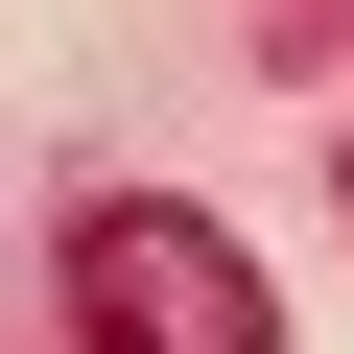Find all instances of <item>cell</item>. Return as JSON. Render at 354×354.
Masks as SVG:
<instances>
[{"label":"cell","mask_w":354,"mask_h":354,"mask_svg":"<svg viewBox=\"0 0 354 354\" xmlns=\"http://www.w3.org/2000/svg\"><path fill=\"white\" fill-rule=\"evenodd\" d=\"M71 330H95V354H283L260 260H236L189 189H95V213H71Z\"/></svg>","instance_id":"6da1fadb"}]
</instances>
